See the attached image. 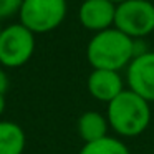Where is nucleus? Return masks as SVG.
Instances as JSON below:
<instances>
[{"mask_svg": "<svg viewBox=\"0 0 154 154\" xmlns=\"http://www.w3.org/2000/svg\"><path fill=\"white\" fill-rule=\"evenodd\" d=\"M114 28L123 32L133 40L154 32V5L147 0H126L116 5Z\"/></svg>", "mask_w": 154, "mask_h": 154, "instance_id": "20e7f679", "label": "nucleus"}, {"mask_svg": "<svg viewBox=\"0 0 154 154\" xmlns=\"http://www.w3.org/2000/svg\"><path fill=\"white\" fill-rule=\"evenodd\" d=\"M128 90L154 103V51H144L131 60L126 68Z\"/></svg>", "mask_w": 154, "mask_h": 154, "instance_id": "423d86ee", "label": "nucleus"}, {"mask_svg": "<svg viewBox=\"0 0 154 154\" xmlns=\"http://www.w3.org/2000/svg\"><path fill=\"white\" fill-rule=\"evenodd\" d=\"M86 88L94 100L106 104L126 90L119 71L111 70H93L86 80Z\"/></svg>", "mask_w": 154, "mask_h": 154, "instance_id": "6e6552de", "label": "nucleus"}, {"mask_svg": "<svg viewBox=\"0 0 154 154\" xmlns=\"http://www.w3.org/2000/svg\"><path fill=\"white\" fill-rule=\"evenodd\" d=\"M116 5L109 0H85L78 12L80 23L94 33L114 27Z\"/></svg>", "mask_w": 154, "mask_h": 154, "instance_id": "0eeeda50", "label": "nucleus"}, {"mask_svg": "<svg viewBox=\"0 0 154 154\" xmlns=\"http://www.w3.org/2000/svg\"><path fill=\"white\" fill-rule=\"evenodd\" d=\"M4 111H5V98L4 94H0V116L4 114Z\"/></svg>", "mask_w": 154, "mask_h": 154, "instance_id": "4468645a", "label": "nucleus"}, {"mask_svg": "<svg viewBox=\"0 0 154 154\" xmlns=\"http://www.w3.org/2000/svg\"><path fill=\"white\" fill-rule=\"evenodd\" d=\"M27 136L14 121H0V154H23Z\"/></svg>", "mask_w": 154, "mask_h": 154, "instance_id": "9d476101", "label": "nucleus"}, {"mask_svg": "<svg viewBox=\"0 0 154 154\" xmlns=\"http://www.w3.org/2000/svg\"><path fill=\"white\" fill-rule=\"evenodd\" d=\"M78 154H131L123 139L116 136H106L94 143H86Z\"/></svg>", "mask_w": 154, "mask_h": 154, "instance_id": "9b49d317", "label": "nucleus"}, {"mask_svg": "<svg viewBox=\"0 0 154 154\" xmlns=\"http://www.w3.org/2000/svg\"><path fill=\"white\" fill-rule=\"evenodd\" d=\"M109 2L114 5H119V4H123V2H126V0H109Z\"/></svg>", "mask_w": 154, "mask_h": 154, "instance_id": "2eb2a0df", "label": "nucleus"}, {"mask_svg": "<svg viewBox=\"0 0 154 154\" xmlns=\"http://www.w3.org/2000/svg\"><path fill=\"white\" fill-rule=\"evenodd\" d=\"M2 30H4V28H2V27H0V35H2Z\"/></svg>", "mask_w": 154, "mask_h": 154, "instance_id": "dca6fc26", "label": "nucleus"}, {"mask_svg": "<svg viewBox=\"0 0 154 154\" xmlns=\"http://www.w3.org/2000/svg\"><path fill=\"white\" fill-rule=\"evenodd\" d=\"M106 118L119 137L141 136L151 123V103L126 88L106 104Z\"/></svg>", "mask_w": 154, "mask_h": 154, "instance_id": "f03ea898", "label": "nucleus"}, {"mask_svg": "<svg viewBox=\"0 0 154 154\" xmlns=\"http://www.w3.org/2000/svg\"><path fill=\"white\" fill-rule=\"evenodd\" d=\"M66 0H23L18 17L32 33H48L63 23Z\"/></svg>", "mask_w": 154, "mask_h": 154, "instance_id": "7ed1b4c3", "label": "nucleus"}, {"mask_svg": "<svg viewBox=\"0 0 154 154\" xmlns=\"http://www.w3.org/2000/svg\"><path fill=\"white\" fill-rule=\"evenodd\" d=\"M22 4L23 0H0V20L12 17L14 14H18Z\"/></svg>", "mask_w": 154, "mask_h": 154, "instance_id": "f8f14e48", "label": "nucleus"}, {"mask_svg": "<svg viewBox=\"0 0 154 154\" xmlns=\"http://www.w3.org/2000/svg\"><path fill=\"white\" fill-rule=\"evenodd\" d=\"M108 131H109V123L106 114H101L98 111H86L78 118V134L85 144L109 136Z\"/></svg>", "mask_w": 154, "mask_h": 154, "instance_id": "1a4fd4ad", "label": "nucleus"}, {"mask_svg": "<svg viewBox=\"0 0 154 154\" xmlns=\"http://www.w3.org/2000/svg\"><path fill=\"white\" fill-rule=\"evenodd\" d=\"M86 58L93 70L121 71L134 58V40L114 27L98 32L86 47Z\"/></svg>", "mask_w": 154, "mask_h": 154, "instance_id": "f257e3e1", "label": "nucleus"}, {"mask_svg": "<svg viewBox=\"0 0 154 154\" xmlns=\"http://www.w3.org/2000/svg\"><path fill=\"white\" fill-rule=\"evenodd\" d=\"M8 90V76L2 68H0V94H5V91Z\"/></svg>", "mask_w": 154, "mask_h": 154, "instance_id": "ddd939ff", "label": "nucleus"}, {"mask_svg": "<svg viewBox=\"0 0 154 154\" xmlns=\"http://www.w3.org/2000/svg\"><path fill=\"white\" fill-rule=\"evenodd\" d=\"M35 51V33L22 23L8 25L0 35V65L18 68L28 63Z\"/></svg>", "mask_w": 154, "mask_h": 154, "instance_id": "39448f33", "label": "nucleus"}]
</instances>
